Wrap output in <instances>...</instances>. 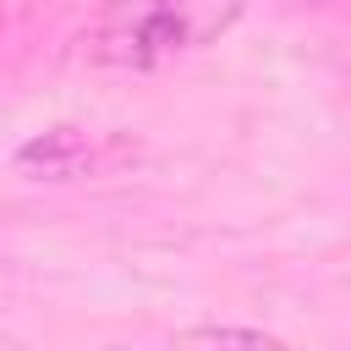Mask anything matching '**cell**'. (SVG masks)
<instances>
[{
    "mask_svg": "<svg viewBox=\"0 0 351 351\" xmlns=\"http://www.w3.org/2000/svg\"><path fill=\"white\" fill-rule=\"evenodd\" d=\"M16 170L33 181H77L93 170V137L82 126H49L16 148Z\"/></svg>",
    "mask_w": 351,
    "mask_h": 351,
    "instance_id": "7a4b0ae2",
    "label": "cell"
},
{
    "mask_svg": "<svg viewBox=\"0 0 351 351\" xmlns=\"http://www.w3.org/2000/svg\"><path fill=\"white\" fill-rule=\"evenodd\" d=\"M181 340H219V346H263L269 335H263V329H236V324H197V329H186Z\"/></svg>",
    "mask_w": 351,
    "mask_h": 351,
    "instance_id": "3957f363",
    "label": "cell"
},
{
    "mask_svg": "<svg viewBox=\"0 0 351 351\" xmlns=\"http://www.w3.org/2000/svg\"><path fill=\"white\" fill-rule=\"evenodd\" d=\"M236 16H241V0H148V5L104 16L82 38V49L99 66H159L181 49L208 44Z\"/></svg>",
    "mask_w": 351,
    "mask_h": 351,
    "instance_id": "6da1fadb",
    "label": "cell"
}]
</instances>
